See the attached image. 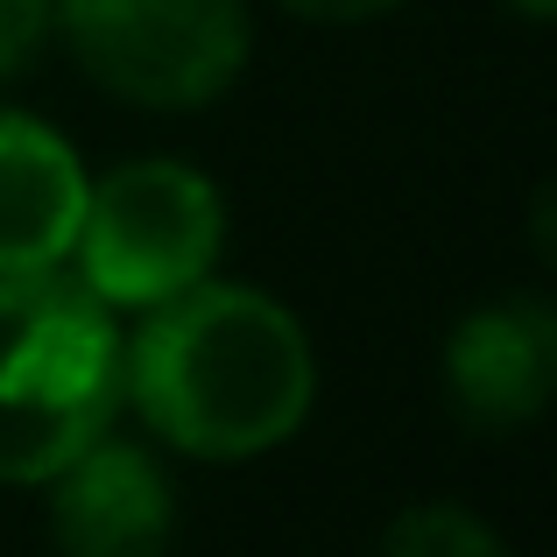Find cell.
I'll return each instance as SVG.
<instances>
[{
    "label": "cell",
    "mask_w": 557,
    "mask_h": 557,
    "mask_svg": "<svg viewBox=\"0 0 557 557\" xmlns=\"http://www.w3.org/2000/svg\"><path fill=\"white\" fill-rule=\"evenodd\" d=\"M121 403L184 459H261L318 403V354L297 311L247 283H190L149 304L121 346Z\"/></svg>",
    "instance_id": "obj_1"
},
{
    "label": "cell",
    "mask_w": 557,
    "mask_h": 557,
    "mask_svg": "<svg viewBox=\"0 0 557 557\" xmlns=\"http://www.w3.org/2000/svg\"><path fill=\"white\" fill-rule=\"evenodd\" d=\"M275 8L304 14V22H374V14L403 8V0H275Z\"/></svg>",
    "instance_id": "obj_10"
},
{
    "label": "cell",
    "mask_w": 557,
    "mask_h": 557,
    "mask_svg": "<svg viewBox=\"0 0 557 557\" xmlns=\"http://www.w3.org/2000/svg\"><path fill=\"white\" fill-rule=\"evenodd\" d=\"M50 22H57V0H0V78L28 71L50 42Z\"/></svg>",
    "instance_id": "obj_9"
},
{
    "label": "cell",
    "mask_w": 557,
    "mask_h": 557,
    "mask_svg": "<svg viewBox=\"0 0 557 557\" xmlns=\"http://www.w3.org/2000/svg\"><path fill=\"white\" fill-rule=\"evenodd\" d=\"M226 247V198L205 170L177 156H135L85 190L78 219V283L99 289L113 311H149L205 283Z\"/></svg>",
    "instance_id": "obj_3"
},
{
    "label": "cell",
    "mask_w": 557,
    "mask_h": 557,
    "mask_svg": "<svg viewBox=\"0 0 557 557\" xmlns=\"http://www.w3.org/2000/svg\"><path fill=\"white\" fill-rule=\"evenodd\" d=\"M57 28L85 78L149 113L226 99L255 50L247 0H57Z\"/></svg>",
    "instance_id": "obj_4"
},
{
    "label": "cell",
    "mask_w": 557,
    "mask_h": 557,
    "mask_svg": "<svg viewBox=\"0 0 557 557\" xmlns=\"http://www.w3.org/2000/svg\"><path fill=\"white\" fill-rule=\"evenodd\" d=\"M85 190L92 177L50 121L0 107V275L57 269L78 240Z\"/></svg>",
    "instance_id": "obj_7"
},
{
    "label": "cell",
    "mask_w": 557,
    "mask_h": 557,
    "mask_svg": "<svg viewBox=\"0 0 557 557\" xmlns=\"http://www.w3.org/2000/svg\"><path fill=\"white\" fill-rule=\"evenodd\" d=\"M121 325L78 275H0V487H42L121 417Z\"/></svg>",
    "instance_id": "obj_2"
},
{
    "label": "cell",
    "mask_w": 557,
    "mask_h": 557,
    "mask_svg": "<svg viewBox=\"0 0 557 557\" xmlns=\"http://www.w3.org/2000/svg\"><path fill=\"white\" fill-rule=\"evenodd\" d=\"M557 388V311L544 297H494L445 339V395L473 431H516L544 417Z\"/></svg>",
    "instance_id": "obj_6"
},
{
    "label": "cell",
    "mask_w": 557,
    "mask_h": 557,
    "mask_svg": "<svg viewBox=\"0 0 557 557\" xmlns=\"http://www.w3.org/2000/svg\"><path fill=\"white\" fill-rule=\"evenodd\" d=\"M42 487L57 557H163L177 536V487L163 459L135 437H92Z\"/></svg>",
    "instance_id": "obj_5"
},
{
    "label": "cell",
    "mask_w": 557,
    "mask_h": 557,
    "mask_svg": "<svg viewBox=\"0 0 557 557\" xmlns=\"http://www.w3.org/2000/svg\"><path fill=\"white\" fill-rule=\"evenodd\" d=\"M381 557H508V544L459 502H417L388 522Z\"/></svg>",
    "instance_id": "obj_8"
},
{
    "label": "cell",
    "mask_w": 557,
    "mask_h": 557,
    "mask_svg": "<svg viewBox=\"0 0 557 557\" xmlns=\"http://www.w3.org/2000/svg\"><path fill=\"white\" fill-rule=\"evenodd\" d=\"M508 8H516L522 22H550V14H557V0H508Z\"/></svg>",
    "instance_id": "obj_11"
}]
</instances>
